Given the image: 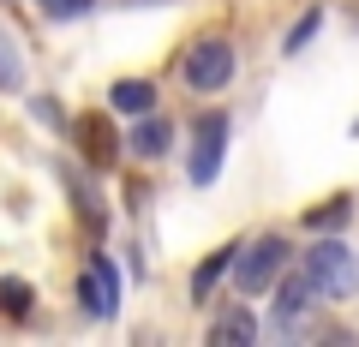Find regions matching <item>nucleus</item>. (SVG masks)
Masks as SVG:
<instances>
[{
	"mask_svg": "<svg viewBox=\"0 0 359 347\" xmlns=\"http://www.w3.org/2000/svg\"><path fill=\"white\" fill-rule=\"evenodd\" d=\"M228 257H233V245H222V252H210L204 264H198V275H192V299H204L210 287L222 282V270H228Z\"/></svg>",
	"mask_w": 359,
	"mask_h": 347,
	"instance_id": "f8f14e48",
	"label": "nucleus"
},
{
	"mask_svg": "<svg viewBox=\"0 0 359 347\" xmlns=\"http://www.w3.org/2000/svg\"><path fill=\"white\" fill-rule=\"evenodd\" d=\"M168 144H174V132H168V120H156V114H138V132H132V156H144V162H156V156H168Z\"/></svg>",
	"mask_w": 359,
	"mask_h": 347,
	"instance_id": "6e6552de",
	"label": "nucleus"
},
{
	"mask_svg": "<svg viewBox=\"0 0 359 347\" xmlns=\"http://www.w3.org/2000/svg\"><path fill=\"white\" fill-rule=\"evenodd\" d=\"M318 18H323V13H306V18H299L294 30H287V54H294V48H306V42H311V30H318Z\"/></svg>",
	"mask_w": 359,
	"mask_h": 347,
	"instance_id": "2eb2a0df",
	"label": "nucleus"
},
{
	"mask_svg": "<svg viewBox=\"0 0 359 347\" xmlns=\"http://www.w3.org/2000/svg\"><path fill=\"white\" fill-rule=\"evenodd\" d=\"M78 299H84L90 318H114V311H120V275H114V264H108V257H90V264H84Z\"/></svg>",
	"mask_w": 359,
	"mask_h": 347,
	"instance_id": "39448f33",
	"label": "nucleus"
},
{
	"mask_svg": "<svg viewBox=\"0 0 359 347\" xmlns=\"http://www.w3.org/2000/svg\"><path fill=\"white\" fill-rule=\"evenodd\" d=\"M36 6H42L48 18H84L90 6H96V0H36Z\"/></svg>",
	"mask_w": 359,
	"mask_h": 347,
	"instance_id": "4468645a",
	"label": "nucleus"
},
{
	"mask_svg": "<svg viewBox=\"0 0 359 347\" xmlns=\"http://www.w3.org/2000/svg\"><path fill=\"white\" fill-rule=\"evenodd\" d=\"M311 306V282L306 275H294V282H282V294H276V329H287V323H299Z\"/></svg>",
	"mask_w": 359,
	"mask_h": 347,
	"instance_id": "1a4fd4ad",
	"label": "nucleus"
},
{
	"mask_svg": "<svg viewBox=\"0 0 359 347\" xmlns=\"http://www.w3.org/2000/svg\"><path fill=\"white\" fill-rule=\"evenodd\" d=\"M0 311H6V318H25L30 311V282L6 275V282H0Z\"/></svg>",
	"mask_w": 359,
	"mask_h": 347,
	"instance_id": "ddd939ff",
	"label": "nucleus"
},
{
	"mask_svg": "<svg viewBox=\"0 0 359 347\" xmlns=\"http://www.w3.org/2000/svg\"><path fill=\"white\" fill-rule=\"evenodd\" d=\"M233 252H240V245H233ZM228 264H233V287H240V294H264V287L282 275V264H287V240L269 233V240H257L252 252L228 257Z\"/></svg>",
	"mask_w": 359,
	"mask_h": 347,
	"instance_id": "7ed1b4c3",
	"label": "nucleus"
},
{
	"mask_svg": "<svg viewBox=\"0 0 359 347\" xmlns=\"http://www.w3.org/2000/svg\"><path fill=\"white\" fill-rule=\"evenodd\" d=\"M78 144H84V156H90L96 168H108V162H114V150H120L114 126H108V120H96V114H90L84 126H78Z\"/></svg>",
	"mask_w": 359,
	"mask_h": 347,
	"instance_id": "0eeeda50",
	"label": "nucleus"
},
{
	"mask_svg": "<svg viewBox=\"0 0 359 347\" xmlns=\"http://www.w3.org/2000/svg\"><path fill=\"white\" fill-rule=\"evenodd\" d=\"M108 108H120V114H150L156 108V84L150 78H120L114 90H108Z\"/></svg>",
	"mask_w": 359,
	"mask_h": 347,
	"instance_id": "423d86ee",
	"label": "nucleus"
},
{
	"mask_svg": "<svg viewBox=\"0 0 359 347\" xmlns=\"http://www.w3.org/2000/svg\"><path fill=\"white\" fill-rule=\"evenodd\" d=\"M0 84H6V90L18 84V60H13V48H6V42H0Z\"/></svg>",
	"mask_w": 359,
	"mask_h": 347,
	"instance_id": "dca6fc26",
	"label": "nucleus"
},
{
	"mask_svg": "<svg viewBox=\"0 0 359 347\" xmlns=\"http://www.w3.org/2000/svg\"><path fill=\"white\" fill-rule=\"evenodd\" d=\"M222 156H228V114H204L192 132V156H186V174L192 186H210L222 174Z\"/></svg>",
	"mask_w": 359,
	"mask_h": 347,
	"instance_id": "20e7f679",
	"label": "nucleus"
},
{
	"mask_svg": "<svg viewBox=\"0 0 359 347\" xmlns=\"http://www.w3.org/2000/svg\"><path fill=\"white\" fill-rule=\"evenodd\" d=\"M180 72H186V84H192V90H222V84H228L233 78V42L228 36H204V42H192V48H186V60H180Z\"/></svg>",
	"mask_w": 359,
	"mask_h": 347,
	"instance_id": "f03ea898",
	"label": "nucleus"
},
{
	"mask_svg": "<svg viewBox=\"0 0 359 347\" xmlns=\"http://www.w3.org/2000/svg\"><path fill=\"white\" fill-rule=\"evenodd\" d=\"M347 216H353V204H347V198H330V204L306 210V228H311V233H330V228L341 233V222H347Z\"/></svg>",
	"mask_w": 359,
	"mask_h": 347,
	"instance_id": "9b49d317",
	"label": "nucleus"
},
{
	"mask_svg": "<svg viewBox=\"0 0 359 347\" xmlns=\"http://www.w3.org/2000/svg\"><path fill=\"white\" fill-rule=\"evenodd\" d=\"M306 282H311V299H353L359 294V257L341 240H323L306 252Z\"/></svg>",
	"mask_w": 359,
	"mask_h": 347,
	"instance_id": "f257e3e1",
	"label": "nucleus"
},
{
	"mask_svg": "<svg viewBox=\"0 0 359 347\" xmlns=\"http://www.w3.org/2000/svg\"><path fill=\"white\" fill-rule=\"evenodd\" d=\"M252 335H257L252 311H245V306H233L228 318H222L216 329H210V347H245V341H252Z\"/></svg>",
	"mask_w": 359,
	"mask_h": 347,
	"instance_id": "9d476101",
	"label": "nucleus"
}]
</instances>
